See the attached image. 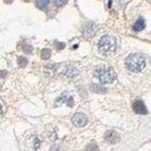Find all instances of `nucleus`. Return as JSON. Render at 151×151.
<instances>
[{
	"label": "nucleus",
	"mask_w": 151,
	"mask_h": 151,
	"mask_svg": "<svg viewBox=\"0 0 151 151\" xmlns=\"http://www.w3.org/2000/svg\"><path fill=\"white\" fill-rule=\"evenodd\" d=\"M125 66L132 72H140L145 67V58L139 53H131L125 59Z\"/></svg>",
	"instance_id": "f257e3e1"
},
{
	"label": "nucleus",
	"mask_w": 151,
	"mask_h": 151,
	"mask_svg": "<svg viewBox=\"0 0 151 151\" xmlns=\"http://www.w3.org/2000/svg\"><path fill=\"white\" fill-rule=\"evenodd\" d=\"M94 76L99 79L100 83L103 84H109V83H112L113 80H116L117 76H116V72L112 67H109L106 65H100V66H97L94 68Z\"/></svg>",
	"instance_id": "f03ea898"
},
{
	"label": "nucleus",
	"mask_w": 151,
	"mask_h": 151,
	"mask_svg": "<svg viewBox=\"0 0 151 151\" xmlns=\"http://www.w3.org/2000/svg\"><path fill=\"white\" fill-rule=\"evenodd\" d=\"M98 47H99V52L100 53H103V54H111L117 48V40L113 37L105 35V37H103L99 40Z\"/></svg>",
	"instance_id": "7ed1b4c3"
},
{
	"label": "nucleus",
	"mask_w": 151,
	"mask_h": 151,
	"mask_svg": "<svg viewBox=\"0 0 151 151\" xmlns=\"http://www.w3.org/2000/svg\"><path fill=\"white\" fill-rule=\"evenodd\" d=\"M96 31H97V27H96V25L93 22H86L81 28V35L85 39H88V38L94 35Z\"/></svg>",
	"instance_id": "20e7f679"
},
{
	"label": "nucleus",
	"mask_w": 151,
	"mask_h": 151,
	"mask_svg": "<svg viewBox=\"0 0 151 151\" xmlns=\"http://www.w3.org/2000/svg\"><path fill=\"white\" fill-rule=\"evenodd\" d=\"M104 138H105V140H106L107 143H110V144H116V143H118V142L120 140L119 133H118L117 131H114V130H109V131H106Z\"/></svg>",
	"instance_id": "39448f33"
},
{
	"label": "nucleus",
	"mask_w": 151,
	"mask_h": 151,
	"mask_svg": "<svg viewBox=\"0 0 151 151\" xmlns=\"http://www.w3.org/2000/svg\"><path fill=\"white\" fill-rule=\"evenodd\" d=\"M72 123L76 125V126H85L87 124V117L84 114V113H74L72 116Z\"/></svg>",
	"instance_id": "423d86ee"
},
{
	"label": "nucleus",
	"mask_w": 151,
	"mask_h": 151,
	"mask_svg": "<svg viewBox=\"0 0 151 151\" xmlns=\"http://www.w3.org/2000/svg\"><path fill=\"white\" fill-rule=\"evenodd\" d=\"M132 109L138 114H146L147 113V109H146L145 104L142 100H136L133 103V105H132Z\"/></svg>",
	"instance_id": "0eeeda50"
},
{
	"label": "nucleus",
	"mask_w": 151,
	"mask_h": 151,
	"mask_svg": "<svg viewBox=\"0 0 151 151\" xmlns=\"http://www.w3.org/2000/svg\"><path fill=\"white\" fill-rule=\"evenodd\" d=\"M60 103H66L68 106H73V98L71 94L68 93H63L57 100H55V105H60Z\"/></svg>",
	"instance_id": "6e6552de"
},
{
	"label": "nucleus",
	"mask_w": 151,
	"mask_h": 151,
	"mask_svg": "<svg viewBox=\"0 0 151 151\" xmlns=\"http://www.w3.org/2000/svg\"><path fill=\"white\" fill-rule=\"evenodd\" d=\"M63 74H64L65 77H68V78H74V77L78 74V70H77L74 66L68 65V66H66V67H65V70H64Z\"/></svg>",
	"instance_id": "1a4fd4ad"
},
{
	"label": "nucleus",
	"mask_w": 151,
	"mask_h": 151,
	"mask_svg": "<svg viewBox=\"0 0 151 151\" xmlns=\"http://www.w3.org/2000/svg\"><path fill=\"white\" fill-rule=\"evenodd\" d=\"M143 28H145V21H144L143 18H139V19L134 22V25H133V31L139 32V31H142Z\"/></svg>",
	"instance_id": "9d476101"
},
{
	"label": "nucleus",
	"mask_w": 151,
	"mask_h": 151,
	"mask_svg": "<svg viewBox=\"0 0 151 151\" xmlns=\"http://www.w3.org/2000/svg\"><path fill=\"white\" fill-rule=\"evenodd\" d=\"M85 151H99V147H98V145L94 142H91L90 144L86 145Z\"/></svg>",
	"instance_id": "9b49d317"
},
{
	"label": "nucleus",
	"mask_w": 151,
	"mask_h": 151,
	"mask_svg": "<svg viewBox=\"0 0 151 151\" xmlns=\"http://www.w3.org/2000/svg\"><path fill=\"white\" fill-rule=\"evenodd\" d=\"M35 5H37V7H39L40 9H46V7L50 5V1H48V0H41V1H37Z\"/></svg>",
	"instance_id": "f8f14e48"
},
{
	"label": "nucleus",
	"mask_w": 151,
	"mask_h": 151,
	"mask_svg": "<svg viewBox=\"0 0 151 151\" xmlns=\"http://www.w3.org/2000/svg\"><path fill=\"white\" fill-rule=\"evenodd\" d=\"M90 88H91L92 91H94V92H106V88H105V87H101V86H99V85H97V84H92V85L90 86Z\"/></svg>",
	"instance_id": "ddd939ff"
},
{
	"label": "nucleus",
	"mask_w": 151,
	"mask_h": 151,
	"mask_svg": "<svg viewBox=\"0 0 151 151\" xmlns=\"http://www.w3.org/2000/svg\"><path fill=\"white\" fill-rule=\"evenodd\" d=\"M27 63H28L27 58H25V57H19V58H18V65H19L20 67H25V66L27 65Z\"/></svg>",
	"instance_id": "4468645a"
},
{
	"label": "nucleus",
	"mask_w": 151,
	"mask_h": 151,
	"mask_svg": "<svg viewBox=\"0 0 151 151\" xmlns=\"http://www.w3.org/2000/svg\"><path fill=\"white\" fill-rule=\"evenodd\" d=\"M40 55H41L42 59H48V58L51 57V51H50L48 48H44V50L41 51Z\"/></svg>",
	"instance_id": "2eb2a0df"
},
{
	"label": "nucleus",
	"mask_w": 151,
	"mask_h": 151,
	"mask_svg": "<svg viewBox=\"0 0 151 151\" xmlns=\"http://www.w3.org/2000/svg\"><path fill=\"white\" fill-rule=\"evenodd\" d=\"M33 142H34V149H38L39 146H40V139L39 138H37V137H34V139H33Z\"/></svg>",
	"instance_id": "dca6fc26"
},
{
	"label": "nucleus",
	"mask_w": 151,
	"mask_h": 151,
	"mask_svg": "<svg viewBox=\"0 0 151 151\" xmlns=\"http://www.w3.org/2000/svg\"><path fill=\"white\" fill-rule=\"evenodd\" d=\"M51 151H63V149H61L60 145H53L51 147Z\"/></svg>",
	"instance_id": "f3484780"
},
{
	"label": "nucleus",
	"mask_w": 151,
	"mask_h": 151,
	"mask_svg": "<svg viewBox=\"0 0 151 151\" xmlns=\"http://www.w3.org/2000/svg\"><path fill=\"white\" fill-rule=\"evenodd\" d=\"M26 53H31L32 52V47H31V45H25V47L22 48Z\"/></svg>",
	"instance_id": "a211bd4d"
},
{
	"label": "nucleus",
	"mask_w": 151,
	"mask_h": 151,
	"mask_svg": "<svg viewBox=\"0 0 151 151\" xmlns=\"http://www.w3.org/2000/svg\"><path fill=\"white\" fill-rule=\"evenodd\" d=\"M54 44L58 46V48H59V50H61V48H64V47H65V44H63V42H59V41H57V40L54 41Z\"/></svg>",
	"instance_id": "6ab92c4d"
},
{
	"label": "nucleus",
	"mask_w": 151,
	"mask_h": 151,
	"mask_svg": "<svg viewBox=\"0 0 151 151\" xmlns=\"http://www.w3.org/2000/svg\"><path fill=\"white\" fill-rule=\"evenodd\" d=\"M53 4L55 5V6H63V5H65L66 4V1H53Z\"/></svg>",
	"instance_id": "aec40b11"
},
{
	"label": "nucleus",
	"mask_w": 151,
	"mask_h": 151,
	"mask_svg": "<svg viewBox=\"0 0 151 151\" xmlns=\"http://www.w3.org/2000/svg\"><path fill=\"white\" fill-rule=\"evenodd\" d=\"M7 76V71H0V77L1 78H5Z\"/></svg>",
	"instance_id": "412c9836"
},
{
	"label": "nucleus",
	"mask_w": 151,
	"mask_h": 151,
	"mask_svg": "<svg viewBox=\"0 0 151 151\" xmlns=\"http://www.w3.org/2000/svg\"><path fill=\"white\" fill-rule=\"evenodd\" d=\"M1 113H2V107H1V104H0V116H1Z\"/></svg>",
	"instance_id": "4be33fe9"
}]
</instances>
